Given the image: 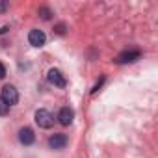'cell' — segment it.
Instances as JSON below:
<instances>
[{
  "label": "cell",
  "mask_w": 158,
  "mask_h": 158,
  "mask_svg": "<svg viewBox=\"0 0 158 158\" xmlns=\"http://www.w3.org/2000/svg\"><path fill=\"white\" fill-rule=\"evenodd\" d=\"M35 123L41 127V128H50L54 125V117L48 110H37L35 112Z\"/></svg>",
  "instance_id": "obj_1"
},
{
  "label": "cell",
  "mask_w": 158,
  "mask_h": 158,
  "mask_svg": "<svg viewBox=\"0 0 158 158\" xmlns=\"http://www.w3.org/2000/svg\"><path fill=\"white\" fill-rule=\"evenodd\" d=\"M47 80L52 84V86H56V88H65L67 86V80H65V76L58 71V69H50L48 71V74H47Z\"/></svg>",
  "instance_id": "obj_2"
},
{
  "label": "cell",
  "mask_w": 158,
  "mask_h": 158,
  "mask_svg": "<svg viewBox=\"0 0 158 158\" xmlns=\"http://www.w3.org/2000/svg\"><path fill=\"white\" fill-rule=\"evenodd\" d=\"M0 97H2L10 106H13V104L19 102V93H17V89H15L13 86H10V84L2 88V95H0Z\"/></svg>",
  "instance_id": "obj_3"
},
{
  "label": "cell",
  "mask_w": 158,
  "mask_h": 158,
  "mask_svg": "<svg viewBox=\"0 0 158 158\" xmlns=\"http://www.w3.org/2000/svg\"><path fill=\"white\" fill-rule=\"evenodd\" d=\"M141 58V52L139 50H125V52H121L117 58H115V63H132V61H136V60H139Z\"/></svg>",
  "instance_id": "obj_4"
},
{
  "label": "cell",
  "mask_w": 158,
  "mask_h": 158,
  "mask_svg": "<svg viewBox=\"0 0 158 158\" xmlns=\"http://www.w3.org/2000/svg\"><path fill=\"white\" fill-rule=\"evenodd\" d=\"M28 41H30L32 47H43L45 41H47V35H45L41 30H30V34H28Z\"/></svg>",
  "instance_id": "obj_5"
},
{
  "label": "cell",
  "mask_w": 158,
  "mask_h": 158,
  "mask_svg": "<svg viewBox=\"0 0 158 158\" xmlns=\"http://www.w3.org/2000/svg\"><path fill=\"white\" fill-rule=\"evenodd\" d=\"M67 141H69V139H67L65 134H54V136L48 138V147L58 151V149H63V147L67 145Z\"/></svg>",
  "instance_id": "obj_6"
},
{
  "label": "cell",
  "mask_w": 158,
  "mask_h": 158,
  "mask_svg": "<svg viewBox=\"0 0 158 158\" xmlns=\"http://www.w3.org/2000/svg\"><path fill=\"white\" fill-rule=\"evenodd\" d=\"M19 141L23 143V145H32L34 141H35V134H34V130L32 128H21V132H19Z\"/></svg>",
  "instance_id": "obj_7"
},
{
  "label": "cell",
  "mask_w": 158,
  "mask_h": 158,
  "mask_svg": "<svg viewBox=\"0 0 158 158\" xmlns=\"http://www.w3.org/2000/svg\"><path fill=\"white\" fill-rule=\"evenodd\" d=\"M73 117H74V112H73L69 106L61 108V110H60V114H58V119H60V123H61L63 127L71 125V123H73Z\"/></svg>",
  "instance_id": "obj_8"
},
{
  "label": "cell",
  "mask_w": 158,
  "mask_h": 158,
  "mask_svg": "<svg viewBox=\"0 0 158 158\" xmlns=\"http://www.w3.org/2000/svg\"><path fill=\"white\" fill-rule=\"evenodd\" d=\"M10 108H11V106H10L2 97H0V115H8V114H10Z\"/></svg>",
  "instance_id": "obj_9"
},
{
  "label": "cell",
  "mask_w": 158,
  "mask_h": 158,
  "mask_svg": "<svg viewBox=\"0 0 158 158\" xmlns=\"http://www.w3.org/2000/svg\"><path fill=\"white\" fill-rule=\"evenodd\" d=\"M39 15H41V19H43V21H48V19L52 17L50 10H48V8H45V6H43V8H39Z\"/></svg>",
  "instance_id": "obj_10"
},
{
  "label": "cell",
  "mask_w": 158,
  "mask_h": 158,
  "mask_svg": "<svg viewBox=\"0 0 158 158\" xmlns=\"http://www.w3.org/2000/svg\"><path fill=\"white\" fill-rule=\"evenodd\" d=\"M54 32H56L58 35H63V34H65V24H63V23H60V24L54 28Z\"/></svg>",
  "instance_id": "obj_11"
},
{
  "label": "cell",
  "mask_w": 158,
  "mask_h": 158,
  "mask_svg": "<svg viewBox=\"0 0 158 158\" xmlns=\"http://www.w3.org/2000/svg\"><path fill=\"white\" fill-rule=\"evenodd\" d=\"M6 10H8V4L4 2V0H0V13H4Z\"/></svg>",
  "instance_id": "obj_12"
},
{
  "label": "cell",
  "mask_w": 158,
  "mask_h": 158,
  "mask_svg": "<svg viewBox=\"0 0 158 158\" xmlns=\"http://www.w3.org/2000/svg\"><path fill=\"white\" fill-rule=\"evenodd\" d=\"M4 76H6V67L0 63V78H4Z\"/></svg>",
  "instance_id": "obj_13"
}]
</instances>
